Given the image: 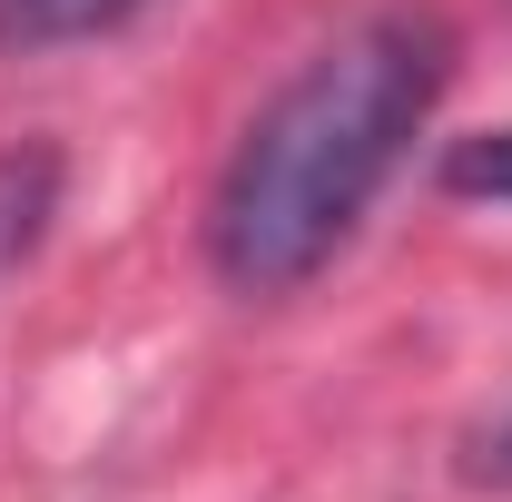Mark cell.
Returning a JSON list of instances; mask_svg holds the SVG:
<instances>
[{
  "label": "cell",
  "instance_id": "cell-2",
  "mask_svg": "<svg viewBox=\"0 0 512 502\" xmlns=\"http://www.w3.org/2000/svg\"><path fill=\"white\" fill-rule=\"evenodd\" d=\"M60 217V148H0V276H20Z\"/></svg>",
  "mask_w": 512,
  "mask_h": 502
},
{
  "label": "cell",
  "instance_id": "cell-5",
  "mask_svg": "<svg viewBox=\"0 0 512 502\" xmlns=\"http://www.w3.org/2000/svg\"><path fill=\"white\" fill-rule=\"evenodd\" d=\"M483 473H493V483H503V493H512V424H503V434H493V453H483Z\"/></svg>",
  "mask_w": 512,
  "mask_h": 502
},
{
  "label": "cell",
  "instance_id": "cell-1",
  "mask_svg": "<svg viewBox=\"0 0 512 502\" xmlns=\"http://www.w3.org/2000/svg\"><path fill=\"white\" fill-rule=\"evenodd\" d=\"M453 79V30L434 10H375L335 30L266 109L247 119L207 197V256L237 296H296L365 227L375 188Z\"/></svg>",
  "mask_w": 512,
  "mask_h": 502
},
{
  "label": "cell",
  "instance_id": "cell-3",
  "mask_svg": "<svg viewBox=\"0 0 512 502\" xmlns=\"http://www.w3.org/2000/svg\"><path fill=\"white\" fill-rule=\"evenodd\" d=\"M138 0H0V50L40 60V50H79L99 30H119Z\"/></svg>",
  "mask_w": 512,
  "mask_h": 502
},
{
  "label": "cell",
  "instance_id": "cell-4",
  "mask_svg": "<svg viewBox=\"0 0 512 502\" xmlns=\"http://www.w3.org/2000/svg\"><path fill=\"white\" fill-rule=\"evenodd\" d=\"M444 188H453V197H493V207H512V128L453 138V148H444Z\"/></svg>",
  "mask_w": 512,
  "mask_h": 502
}]
</instances>
